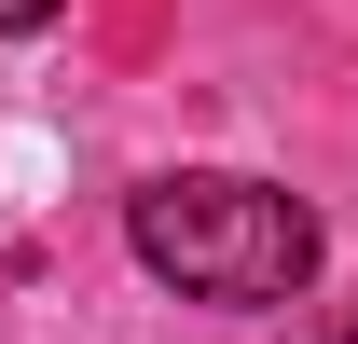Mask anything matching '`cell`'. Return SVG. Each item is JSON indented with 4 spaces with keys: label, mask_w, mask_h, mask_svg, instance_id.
<instances>
[{
    "label": "cell",
    "mask_w": 358,
    "mask_h": 344,
    "mask_svg": "<svg viewBox=\"0 0 358 344\" xmlns=\"http://www.w3.org/2000/svg\"><path fill=\"white\" fill-rule=\"evenodd\" d=\"M124 248L193 303H234V317H262V303H303L317 289V207L303 193H275L248 166H166L124 193Z\"/></svg>",
    "instance_id": "6da1fadb"
},
{
    "label": "cell",
    "mask_w": 358,
    "mask_h": 344,
    "mask_svg": "<svg viewBox=\"0 0 358 344\" xmlns=\"http://www.w3.org/2000/svg\"><path fill=\"white\" fill-rule=\"evenodd\" d=\"M42 14H55V0H0V28H42Z\"/></svg>",
    "instance_id": "7a4b0ae2"
}]
</instances>
